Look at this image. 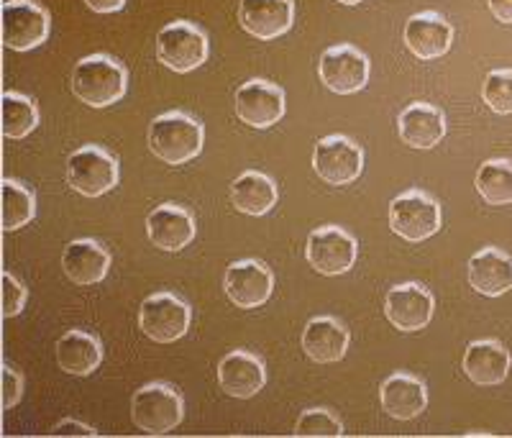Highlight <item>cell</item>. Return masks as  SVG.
Returning <instances> with one entry per match:
<instances>
[{
	"label": "cell",
	"mask_w": 512,
	"mask_h": 438,
	"mask_svg": "<svg viewBox=\"0 0 512 438\" xmlns=\"http://www.w3.org/2000/svg\"><path fill=\"white\" fill-rule=\"evenodd\" d=\"M128 70L108 54L80 59L72 72V93L90 108H108L126 95Z\"/></svg>",
	"instance_id": "obj_1"
},
{
	"label": "cell",
	"mask_w": 512,
	"mask_h": 438,
	"mask_svg": "<svg viewBox=\"0 0 512 438\" xmlns=\"http://www.w3.org/2000/svg\"><path fill=\"white\" fill-rule=\"evenodd\" d=\"M205 129L185 111H167L149 126V149L164 164H185L203 152Z\"/></svg>",
	"instance_id": "obj_2"
},
{
	"label": "cell",
	"mask_w": 512,
	"mask_h": 438,
	"mask_svg": "<svg viewBox=\"0 0 512 438\" xmlns=\"http://www.w3.org/2000/svg\"><path fill=\"white\" fill-rule=\"evenodd\" d=\"M131 418L139 431L149 433V436H164V433L175 431L185 418V400L167 382H149L134 392Z\"/></svg>",
	"instance_id": "obj_3"
},
{
	"label": "cell",
	"mask_w": 512,
	"mask_h": 438,
	"mask_svg": "<svg viewBox=\"0 0 512 438\" xmlns=\"http://www.w3.org/2000/svg\"><path fill=\"white\" fill-rule=\"evenodd\" d=\"M121 180L118 159L98 144H85L67 159V185L85 198L111 193Z\"/></svg>",
	"instance_id": "obj_4"
},
{
	"label": "cell",
	"mask_w": 512,
	"mask_h": 438,
	"mask_svg": "<svg viewBox=\"0 0 512 438\" xmlns=\"http://www.w3.org/2000/svg\"><path fill=\"white\" fill-rule=\"evenodd\" d=\"M208 52V36L192 21H172L157 36L159 62L172 72H180V75L198 70L208 59Z\"/></svg>",
	"instance_id": "obj_5"
},
{
	"label": "cell",
	"mask_w": 512,
	"mask_h": 438,
	"mask_svg": "<svg viewBox=\"0 0 512 438\" xmlns=\"http://www.w3.org/2000/svg\"><path fill=\"white\" fill-rule=\"evenodd\" d=\"M390 228L413 244L431 239L441 228V205L423 190H405L390 205Z\"/></svg>",
	"instance_id": "obj_6"
},
{
	"label": "cell",
	"mask_w": 512,
	"mask_h": 438,
	"mask_svg": "<svg viewBox=\"0 0 512 438\" xmlns=\"http://www.w3.org/2000/svg\"><path fill=\"white\" fill-rule=\"evenodd\" d=\"M192 321L190 305L175 292H154L139 310V328L157 344H172L187 333Z\"/></svg>",
	"instance_id": "obj_7"
},
{
	"label": "cell",
	"mask_w": 512,
	"mask_h": 438,
	"mask_svg": "<svg viewBox=\"0 0 512 438\" xmlns=\"http://www.w3.org/2000/svg\"><path fill=\"white\" fill-rule=\"evenodd\" d=\"M313 170L328 185H351L364 170V149L344 134L326 136L315 144Z\"/></svg>",
	"instance_id": "obj_8"
},
{
	"label": "cell",
	"mask_w": 512,
	"mask_h": 438,
	"mask_svg": "<svg viewBox=\"0 0 512 438\" xmlns=\"http://www.w3.org/2000/svg\"><path fill=\"white\" fill-rule=\"evenodd\" d=\"M356 254H359V244L341 226L315 228L308 236V246H305V257H308L310 267L326 277L349 272L356 262Z\"/></svg>",
	"instance_id": "obj_9"
},
{
	"label": "cell",
	"mask_w": 512,
	"mask_h": 438,
	"mask_svg": "<svg viewBox=\"0 0 512 438\" xmlns=\"http://www.w3.org/2000/svg\"><path fill=\"white\" fill-rule=\"evenodd\" d=\"M49 11L34 0H6L3 3V44L13 52L41 47L49 36Z\"/></svg>",
	"instance_id": "obj_10"
},
{
	"label": "cell",
	"mask_w": 512,
	"mask_h": 438,
	"mask_svg": "<svg viewBox=\"0 0 512 438\" xmlns=\"http://www.w3.org/2000/svg\"><path fill=\"white\" fill-rule=\"evenodd\" d=\"M369 72H372L369 57L351 44L326 49L318 65L320 80L336 95H351L367 88Z\"/></svg>",
	"instance_id": "obj_11"
},
{
	"label": "cell",
	"mask_w": 512,
	"mask_h": 438,
	"mask_svg": "<svg viewBox=\"0 0 512 438\" xmlns=\"http://www.w3.org/2000/svg\"><path fill=\"white\" fill-rule=\"evenodd\" d=\"M285 108V90L262 77H254L236 90V116L251 129H272L282 121Z\"/></svg>",
	"instance_id": "obj_12"
},
{
	"label": "cell",
	"mask_w": 512,
	"mask_h": 438,
	"mask_svg": "<svg viewBox=\"0 0 512 438\" xmlns=\"http://www.w3.org/2000/svg\"><path fill=\"white\" fill-rule=\"evenodd\" d=\"M433 310H436V300H433L431 290L420 285V282L395 285L384 298V316L397 331L405 333L420 331V328L428 326L433 318Z\"/></svg>",
	"instance_id": "obj_13"
},
{
	"label": "cell",
	"mask_w": 512,
	"mask_h": 438,
	"mask_svg": "<svg viewBox=\"0 0 512 438\" xmlns=\"http://www.w3.org/2000/svg\"><path fill=\"white\" fill-rule=\"evenodd\" d=\"M223 287L233 305L239 308H259L272 298L274 275L272 269L259 259H239L226 269Z\"/></svg>",
	"instance_id": "obj_14"
},
{
	"label": "cell",
	"mask_w": 512,
	"mask_h": 438,
	"mask_svg": "<svg viewBox=\"0 0 512 438\" xmlns=\"http://www.w3.org/2000/svg\"><path fill=\"white\" fill-rule=\"evenodd\" d=\"M239 21L246 34L272 41L292 29L295 3L292 0H241Z\"/></svg>",
	"instance_id": "obj_15"
},
{
	"label": "cell",
	"mask_w": 512,
	"mask_h": 438,
	"mask_svg": "<svg viewBox=\"0 0 512 438\" xmlns=\"http://www.w3.org/2000/svg\"><path fill=\"white\" fill-rule=\"evenodd\" d=\"M146 236L162 252H180L195 239V218L185 205L162 203L146 218Z\"/></svg>",
	"instance_id": "obj_16"
},
{
	"label": "cell",
	"mask_w": 512,
	"mask_h": 438,
	"mask_svg": "<svg viewBox=\"0 0 512 438\" xmlns=\"http://www.w3.org/2000/svg\"><path fill=\"white\" fill-rule=\"evenodd\" d=\"M218 382L231 398L249 400L267 385V367L251 351L236 349L218 364Z\"/></svg>",
	"instance_id": "obj_17"
},
{
	"label": "cell",
	"mask_w": 512,
	"mask_h": 438,
	"mask_svg": "<svg viewBox=\"0 0 512 438\" xmlns=\"http://www.w3.org/2000/svg\"><path fill=\"white\" fill-rule=\"evenodd\" d=\"M405 44L418 59L443 57L454 44V26L448 24L446 18L436 11H423L410 16L405 24Z\"/></svg>",
	"instance_id": "obj_18"
},
{
	"label": "cell",
	"mask_w": 512,
	"mask_h": 438,
	"mask_svg": "<svg viewBox=\"0 0 512 438\" xmlns=\"http://www.w3.org/2000/svg\"><path fill=\"white\" fill-rule=\"evenodd\" d=\"M379 400L395 421H413L428 408V387L420 377L408 372L390 374L379 387Z\"/></svg>",
	"instance_id": "obj_19"
},
{
	"label": "cell",
	"mask_w": 512,
	"mask_h": 438,
	"mask_svg": "<svg viewBox=\"0 0 512 438\" xmlns=\"http://www.w3.org/2000/svg\"><path fill=\"white\" fill-rule=\"evenodd\" d=\"M62 269L75 285H98V282L105 280L108 269H111V254H108V249L100 241L75 239L64 246Z\"/></svg>",
	"instance_id": "obj_20"
},
{
	"label": "cell",
	"mask_w": 512,
	"mask_h": 438,
	"mask_svg": "<svg viewBox=\"0 0 512 438\" xmlns=\"http://www.w3.org/2000/svg\"><path fill=\"white\" fill-rule=\"evenodd\" d=\"M349 341V328L333 316L313 318L303 331L305 354L318 364L341 362L346 357V351H349Z\"/></svg>",
	"instance_id": "obj_21"
},
{
	"label": "cell",
	"mask_w": 512,
	"mask_h": 438,
	"mask_svg": "<svg viewBox=\"0 0 512 438\" xmlns=\"http://www.w3.org/2000/svg\"><path fill=\"white\" fill-rule=\"evenodd\" d=\"M469 285L487 298H500L512 290V257L497 246H484L469 259Z\"/></svg>",
	"instance_id": "obj_22"
},
{
	"label": "cell",
	"mask_w": 512,
	"mask_h": 438,
	"mask_svg": "<svg viewBox=\"0 0 512 438\" xmlns=\"http://www.w3.org/2000/svg\"><path fill=\"white\" fill-rule=\"evenodd\" d=\"M397 129H400V139L413 149H433L446 136V116L441 108L418 100L400 113Z\"/></svg>",
	"instance_id": "obj_23"
},
{
	"label": "cell",
	"mask_w": 512,
	"mask_h": 438,
	"mask_svg": "<svg viewBox=\"0 0 512 438\" xmlns=\"http://www.w3.org/2000/svg\"><path fill=\"white\" fill-rule=\"evenodd\" d=\"M510 364V351L505 349V344H500L495 339L474 341V344H469V349L464 354V372L474 385H500V382L507 380Z\"/></svg>",
	"instance_id": "obj_24"
},
{
	"label": "cell",
	"mask_w": 512,
	"mask_h": 438,
	"mask_svg": "<svg viewBox=\"0 0 512 438\" xmlns=\"http://www.w3.org/2000/svg\"><path fill=\"white\" fill-rule=\"evenodd\" d=\"M57 362L67 374L88 377L103 364V344L95 333L72 328L57 341Z\"/></svg>",
	"instance_id": "obj_25"
},
{
	"label": "cell",
	"mask_w": 512,
	"mask_h": 438,
	"mask_svg": "<svg viewBox=\"0 0 512 438\" xmlns=\"http://www.w3.org/2000/svg\"><path fill=\"white\" fill-rule=\"evenodd\" d=\"M231 203L236 211L246 213V216H267L277 205V185L264 172L249 170L233 180Z\"/></svg>",
	"instance_id": "obj_26"
},
{
	"label": "cell",
	"mask_w": 512,
	"mask_h": 438,
	"mask_svg": "<svg viewBox=\"0 0 512 438\" xmlns=\"http://www.w3.org/2000/svg\"><path fill=\"white\" fill-rule=\"evenodd\" d=\"M0 193H3V231H16V228L34 221L36 195L31 193L24 182L3 177V182H0Z\"/></svg>",
	"instance_id": "obj_27"
},
{
	"label": "cell",
	"mask_w": 512,
	"mask_h": 438,
	"mask_svg": "<svg viewBox=\"0 0 512 438\" xmlns=\"http://www.w3.org/2000/svg\"><path fill=\"white\" fill-rule=\"evenodd\" d=\"M0 108H3V136L6 139H24L39 126V108L29 95L6 90Z\"/></svg>",
	"instance_id": "obj_28"
},
{
	"label": "cell",
	"mask_w": 512,
	"mask_h": 438,
	"mask_svg": "<svg viewBox=\"0 0 512 438\" xmlns=\"http://www.w3.org/2000/svg\"><path fill=\"white\" fill-rule=\"evenodd\" d=\"M477 193L489 205L512 203V159H487L477 172Z\"/></svg>",
	"instance_id": "obj_29"
},
{
	"label": "cell",
	"mask_w": 512,
	"mask_h": 438,
	"mask_svg": "<svg viewBox=\"0 0 512 438\" xmlns=\"http://www.w3.org/2000/svg\"><path fill=\"white\" fill-rule=\"evenodd\" d=\"M295 436H344V423L333 410L310 408L295 423Z\"/></svg>",
	"instance_id": "obj_30"
},
{
	"label": "cell",
	"mask_w": 512,
	"mask_h": 438,
	"mask_svg": "<svg viewBox=\"0 0 512 438\" xmlns=\"http://www.w3.org/2000/svg\"><path fill=\"white\" fill-rule=\"evenodd\" d=\"M482 98L500 116L512 113V70H492L484 77Z\"/></svg>",
	"instance_id": "obj_31"
},
{
	"label": "cell",
	"mask_w": 512,
	"mask_h": 438,
	"mask_svg": "<svg viewBox=\"0 0 512 438\" xmlns=\"http://www.w3.org/2000/svg\"><path fill=\"white\" fill-rule=\"evenodd\" d=\"M26 300H29L26 285L24 282H18L6 269V272H3V318L18 316V313L26 308Z\"/></svg>",
	"instance_id": "obj_32"
},
{
	"label": "cell",
	"mask_w": 512,
	"mask_h": 438,
	"mask_svg": "<svg viewBox=\"0 0 512 438\" xmlns=\"http://www.w3.org/2000/svg\"><path fill=\"white\" fill-rule=\"evenodd\" d=\"M21 395H24V377L11 364L3 362V410L16 408Z\"/></svg>",
	"instance_id": "obj_33"
},
{
	"label": "cell",
	"mask_w": 512,
	"mask_h": 438,
	"mask_svg": "<svg viewBox=\"0 0 512 438\" xmlns=\"http://www.w3.org/2000/svg\"><path fill=\"white\" fill-rule=\"evenodd\" d=\"M52 436H98L93 426H85L80 421H62L57 426H52Z\"/></svg>",
	"instance_id": "obj_34"
},
{
	"label": "cell",
	"mask_w": 512,
	"mask_h": 438,
	"mask_svg": "<svg viewBox=\"0 0 512 438\" xmlns=\"http://www.w3.org/2000/svg\"><path fill=\"white\" fill-rule=\"evenodd\" d=\"M489 11L497 21L512 26V0H489Z\"/></svg>",
	"instance_id": "obj_35"
},
{
	"label": "cell",
	"mask_w": 512,
	"mask_h": 438,
	"mask_svg": "<svg viewBox=\"0 0 512 438\" xmlns=\"http://www.w3.org/2000/svg\"><path fill=\"white\" fill-rule=\"evenodd\" d=\"M85 6L95 13H118L126 6V0H85Z\"/></svg>",
	"instance_id": "obj_36"
},
{
	"label": "cell",
	"mask_w": 512,
	"mask_h": 438,
	"mask_svg": "<svg viewBox=\"0 0 512 438\" xmlns=\"http://www.w3.org/2000/svg\"><path fill=\"white\" fill-rule=\"evenodd\" d=\"M338 3H344V6H359L361 0H338Z\"/></svg>",
	"instance_id": "obj_37"
}]
</instances>
